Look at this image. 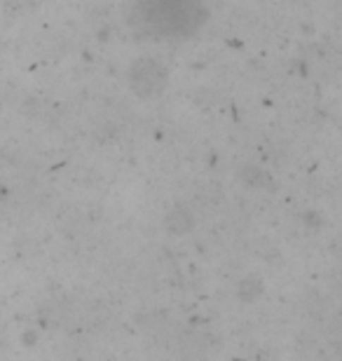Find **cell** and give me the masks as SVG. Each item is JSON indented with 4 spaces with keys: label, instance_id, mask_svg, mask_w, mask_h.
I'll use <instances>...</instances> for the list:
<instances>
[{
    "label": "cell",
    "instance_id": "cell-1",
    "mask_svg": "<svg viewBox=\"0 0 342 361\" xmlns=\"http://www.w3.org/2000/svg\"><path fill=\"white\" fill-rule=\"evenodd\" d=\"M138 26L152 35L193 33L200 26V0H136Z\"/></svg>",
    "mask_w": 342,
    "mask_h": 361
},
{
    "label": "cell",
    "instance_id": "cell-2",
    "mask_svg": "<svg viewBox=\"0 0 342 361\" xmlns=\"http://www.w3.org/2000/svg\"><path fill=\"white\" fill-rule=\"evenodd\" d=\"M132 85H134L136 94L150 97V94H155L159 90V85H164V73L159 71L157 63H152L150 59H141L134 66Z\"/></svg>",
    "mask_w": 342,
    "mask_h": 361
}]
</instances>
